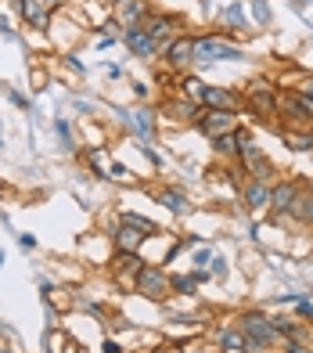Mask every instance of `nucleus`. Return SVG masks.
Here are the masks:
<instances>
[{"mask_svg":"<svg viewBox=\"0 0 313 353\" xmlns=\"http://www.w3.org/2000/svg\"><path fill=\"white\" fill-rule=\"evenodd\" d=\"M245 54L238 51L234 43H224L220 37H206V40H195V61L202 65H213V61H241Z\"/></svg>","mask_w":313,"mask_h":353,"instance_id":"nucleus-3","label":"nucleus"},{"mask_svg":"<svg viewBox=\"0 0 313 353\" xmlns=\"http://www.w3.org/2000/svg\"><path fill=\"white\" fill-rule=\"evenodd\" d=\"M180 90H184V101H191V105H198V108H202V94H206V83H202L198 76H184Z\"/></svg>","mask_w":313,"mask_h":353,"instance_id":"nucleus-17","label":"nucleus"},{"mask_svg":"<svg viewBox=\"0 0 313 353\" xmlns=\"http://www.w3.org/2000/svg\"><path fill=\"white\" fill-rule=\"evenodd\" d=\"M295 216H303L306 223H313V191L310 195H299V202H295V210H292Z\"/></svg>","mask_w":313,"mask_h":353,"instance_id":"nucleus-20","label":"nucleus"},{"mask_svg":"<svg viewBox=\"0 0 313 353\" xmlns=\"http://www.w3.org/2000/svg\"><path fill=\"white\" fill-rule=\"evenodd\" d=\"M130 123H133V130H137V134H144V137H151V130H155V116H151L148 108H144V112H133Z\"/></svg>","mask_w":313,"mask_h":353,"instance_id":"nucleus-18","label":"nucleus"},{"mask_svg":"<svg viewBox=\"0 0 313 353\" xmlns=\"http://www.w3.org/2000/svg\"><path fill=\"white\" fill-rule=\"evenodd\" d=\"M162 58H166L169 69H187L195 61V40L191 37H173V40L166 43Z\"/></svg>","mask_w":313,"mask_h":353,"instance_id":"nucleus-6","label":"nucleus"},{"mask_svg":"<svg viewBox=\"0 0 313 353\" xmlns=\"http://www.w3.org/2000/svg\"><path fill=\"white\" fill-rule=\"evenodd\" d=\"M144 14H148L144 0H119V4H116V19L122 26H140V22H144Z\"/></svg>","mask_w":313,"mask_h":353,"instance_id":"nucleus-12","label":"nucleus"},{"mask_svg":"<svg viewBox=\"0 0 313 353\" xmlns=\"http://www.w3.org/2000/svg\"><path fill=\"white\" fill-rule=\"evenodd\" d=\"M105 353H122V350H119V346H116L112 339H105Z\"/></svg>","mask_w":313,"mask_h":353,"instance_id":"nucleus-30","label":"nucleus"},{"mask_svg":"<svg viewBox=\"0 0 313 353\" xmlns=\"http://www.w3.org/2000/svg\"><path fill=\"white\" fill-rule=\"evenodd\" d=\"M0 353H11V350H0Z\"/></svg>","mask_w":313,"mask_h":353,"instance_id":"nucleus-33","label":"nucleus"},{"mask_svg":"<svg viewBox=\"0 0 313 353\" xmlns=\"http://www.w3.org/2000/svg\"><path fill=\"white\" fill-rule=\"evenodd\" d=\"M202 108L234 112V108H238V94L227 90V87H206V94H202Z\"/></svg>","mask_w":313,"mask_h":353,"instance_id":"nucleus-9","label":"nucleus"},{"mask_svg":"<svg viewBox=\"0 0 313 353\" xmlns=\"http://www.w3.org/2000/svg\"><path fill=\"white\" fill-rule=\"evenodd\" d=\"M248 141V134L241 130V126H238V130H234V134H224V137H213V148H216V155H238L241 152V144Z\"/></svg>","mask_w":313,"mask_h":353,"instance_id":"nucleus-14","label":"nucleus"},{"mask_svg":"<svg viewBox=\"0 0 313 353\" xmlns=\"http://www.w3.org/2000/svg\"><path fill=\"white\" fill-rule=\"evenodd\" d=\"M195 281H198V274H184V278H169V288L173 292H180V296H187L195 288Z\"/></svg>","mask_w":313,"mask_h":353,"instance_id":"nucleus-21","label":"nucleus"},{"mask_svg":"<svg viewBox=\"0 0 313 353\" xmlns=\"http://www.w3.org/2000/svg\"><path fill=\"white\" fill-rule=\"evenodd\" d=\"M144 33L155 40V47H166L169 40H173V37H180L177 33V22L173 19H169V14H155V19H148V26H144Z\"/></svg>","mask_w":313,"mask_h":353,"instance_id":"nucleus-7","label":"nucleus"},{"mask_svg":"<svg viewBox=\"0 0 313 353\" xmlns=\"http://www.w3.org/2000/svg\"><path fill=\"white\" fill-rule=\"evenodd\" d=\"M155 353H166V350H155Z\"/></svg>","mask_w":313,"mask_h":353,"instance_id":"nucleus-32","label":"nucleus"},{"mask_svg":"<svg viewBox=\"0 0 313 353\" xmlns=\"http://www.w3.org/2000/svg\"><path fill=\"white\" fill-rule=\"evenodd\" d=\"M159 202H162V205H166V210L173 213V216H184V213H187V199L180 195V191H173V188L159 191Z\"/></svg>","mask_w":313,"mask_h":353,"instance_id":"nucleus-16","label":"nucleus"},{"mask_svg":"<svg viewBox=\"0 0 313 353\" xmlns=\"http://www.w3.org/2000/svg\"><path fill=\"white\" fill-rule=\"evenodd\" d=\"M119 220H122V223H130V228H137L140 234H159V228H155V223H151L148 216H137V213H122Z\"/></svg>","mask_w":313,"mask_h":353,"instance_id":"nucleus-19","label":"nucleus"},{"mask_svg":"<svg viewBox=\"0 0 313 353\" xmlns=\"http://www.w3.org/2000/svg\"><path fill=\"white\" fill-rule=\"evenodd\" d=\"M245 205L248 210H270V188L263 181H248L245 184Z\"/></svg>","mask_w":313,"mask_h":353,"instance_id":"nucleus-13","label":"nucleus"},{"mask_svg":"<svg viewBox=\"0 0 313 353\" xmlns=\"http://www.w3.org/2000/svg\"><path fill=\"white\" fill-rule=\"evenodd\" d=\"M133 288L140 296H148V299H155V303H162L173 288H169V274L166 270H159V267H151V263H144L137 270V278H133Z\"/></svg>","mask_w":313,"mask_h":353,"instance_id":"nucleus-2","label":"nucleus"},{"mask_svg":"<svg viewBox=\"0 0 313 353\" xmlns=\"http://www.w3.org/2000/svg\"><path fill=\"white\" fill-rule=\"evenodd\" d=\"M285 141L292 144V148H299V152H310V148H313V134H292V130H288Z\"/></svg>","mask_w":313,"mask_h":353,"instance_id":"nucleus-24","label":"nucleus"},{"mask_svg":"<svg viewBox=\"0 0 313 353\" xmlns=\"http://www.w3.org/2000/svg\"><path fill=\"white\" fill-rule=\"evenodd\" d=\"M295 90H299V94H306V98H313V76H306V79H303V83L295 87Z\"/></svg>","mask_w":313,"mask_h":353,"instance_id":"nucleus-27","label":"nucleus"},{"mask_svg":"<svg viewBox=\"0 0 313 353\" xmlns=\"http://www.w3.org/2000/svg\"><path fill=\"white\" fill-rule=\"evenodd\" d=\"M299 314H303V317H313V303H310V299H299Z\"/></svg>","mask_w":313,"mask_h":353,"instance_id":"nucleus-28","label":"nucleus"},{"mask_svg":"<svg viewBox=\"0 0 313 353\" xmlns=\"http://www.w3.org/2000/svg\"><path fill=\"white\" fill-rule=\"evenodd\" d=\"M108 173H112L116 181H130V170H127V166H119V163H116L112 170H108Z\"/></svg>","mask_w":313,"mask_h":353,"instance_id":"nucleus-26","label":"nucleus"},{"mask_svg":"<svg viewBox=\"0 0 313 353\" xmlns=\"http://www.w3.org/2000/svg\"><path fill=\"white\" fill-rule=\"evenodd\" d=\"M245 101L252 112H259L263 119H274L277 116V90L267 83V79H256L252 87L245 90Z\"/></svg>","mask_w":313,"mask_h":353,"instance_id":"nucleus-5","label":"nucleus"},{"mask_svg":"<svg viewBox=\"0 0 313 353\" xmlns=\"http://www.w3.org/2000/svg\"><path fill=\"white\" fill-rule=\"evenodd\" d=\"M144 238H148V234H140L137 228H130V223H122V220H119V228H116V234H112V242H116L119 252H140V249H144Z\"/></svg>","mask_w":313,"mask_h":353,"instance_id":"nucleus-10","label":"nucleus"},{"mask_svg":"<svg viewBox=\"0 0 313 353\" xmlns=\"http://www.w3.org/2000/svg\"><path fill=\"white\" fill-rule=\"evenodd\" d=\"M122 40H127V47L137 54V58H148L155 51V40L144 33V22L140 26H127V33H122Z\"/></svg>","mask_w":313,"mask_h":353,"instance_id":"nucleus-11","label":"nucleus"},{"mask_svg":"<svg viewBox=\"0 0 313 353\" xmlns=\"http://www.w3.org/2000/svg\"><path fill=\"white\" fill-rule=\"evenodd\" d=\"M295 202H299V188L288 184V181H281V184L270 191V210H274L277 216H281V213H292Z\"/></svg>","mask_w":313,"mask_h":353,"instance_id":"nucleus-8","label":"nucleus"},{"mask_svg":"<svg viewBox=\"0 0 313 353\" xmlns=\"http://www.w3.org/2000/svg\"><path fill=\"white\" fill-rule=\"evenodd\" d=\"M270 325H274L277 335H299V325H295V321H288V317H270Z\"/></svg>","mask_w":313,"mask_h":353,"instance_id":"nucleus-23","label":"nucleus"},{"mask_svg":"<svg viewBox=\"0 0 313 353\" xmlns=\"http://www.w3.org/2000/svg\"><path fill=\"white\" fill-rule=\"evenodd\" d=\"M19 11H22V19H25L29 26H36V29H43V26H47L43 0H19Z\"/></svg>","mask_w":313,"mask_h":353,"instance_id":"nucleus-15","label":"nucleus"},{"mask_svg":"<svg viewBox=\"0 0 313 353\" xmlns=\"http://www.w3.org/2000/svg\"><path fill=\"white\" fill-rule=\"evenodd\" d=\"M198 130L206 134L209 141L224 137V134H234V130H238V116H234V112H220V108H202Z\"/></svg>","mask_w":313,"mask_h":353,"instance_id":"nucleus-4","label":"nucleus"},{"mask_svg":"<svg viewBox=\"0 0 313 353\" xmlns=\"http://www.w3.org/2000/svg\"><path fill=\"white\" fill-rule=\"evenodd\" d=\"M220 343H224V350H245V335L234 332V328H227V332L220 335Z\"/></svg>","mask_w":313,"mask_h":353,"instance_id":"nucleus-22","label":"nucleus"},{"mask_svg":"<svg viewBox=\"0 0 313 353\" xmlns=\"http://www.w3.org/2000/svg\"><path fill=\"white\" fill-rule=\"evenodd\" d=\"M285 353H310V350L299 343V335H285Z\"/></svg>","mask_w":313,"mask_h":353,"instance_id":"nucleus-25","label":"nucleus"},{"mask_svg":"<svg viewBox=\"0 0 313 353\" xmlns=\"http://www.w3.org/2000/svg\"><path fill=\"white\" fill-rule=\"evenodd\" d=\"M238 328H241V335H245V353H263V350H267V346L277 339V332H274V325H270V317H267V314H259V310L241 314Z\"/></svg>","mask_w":313,"mask_h":353,"instance_id":"nucleus-1","label":"nucleus"},{"mask_svg":"<svg viewBox=\"0 0 313 353\" xmlns=\"http://www.w3.org/2000/svg\"><path fill=\"white\" fill-rule=\"evenodd\" d=\"M19 242H22V249H33V245H36V238H33V234H22Z\"/></svg>","mask_w":313,"mask_h":353,"instance_id":"nucleus-29","label":"nucleus"},{"mask_svg":"<svg viewBox=\"0 0 313 353\" xmlns=\"http://www.w3.org/2000/svg\"><path fill=\"white\" fill-rule=\"evenodd\" d=\"M105 4H112V8H116V4H119V0H105Z\"/></svg>","mask_w":313,"mask_h":353,"instance_id":"nucleus-31","label":"nucleus"}]
</instances>
